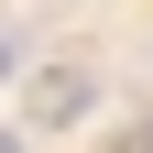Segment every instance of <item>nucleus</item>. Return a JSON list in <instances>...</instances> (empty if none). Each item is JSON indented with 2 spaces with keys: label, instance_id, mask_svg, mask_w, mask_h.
Masks as SVG:
<instances>
[{
  "label": "nucleus",
  "instance_id": "nucleus-3",
  "mask_svg": "<svg viewBox=\"0 0 153 153\" xmlns=\"http://www.w3.org/2000/svg\"><path fill=\"white\" fill-rule=\"evenodd\" d=\"M0 153H33V142H22V120H0Z\"/></svg>",
  "mask_w": 153,
  "mask_h": 153
},
{
  "label": "nucleus",
  "instance_id": "nucleus-1",
  "mask_svg": "<svg viewBox=\"0 0 153 153\" xmlns=\"http://www.w3.org/2000/svg\"><path fill=\"white\" fill-rule=\"evenodd\" d=\"M99 109V66H33L22 76V131H66Z\"/></svg>",
  "mask_w": 153,
  "mask_h": 153
},
{
  "label": "nucleus",
  "instance_id": "nucleus-2",
  "mask_svg": "<svg viewBox=\"0 0 153 153\" xmlns=\"http://www.w3.org/2000/svg\"><path fill=\"white\" fill-rule=\"evenodd\" d=\"M0 76H33V44H22V22H0Z\"/></svg>",
  "mask_w": 153,
  "mask_h": 153
}]
</instances>
